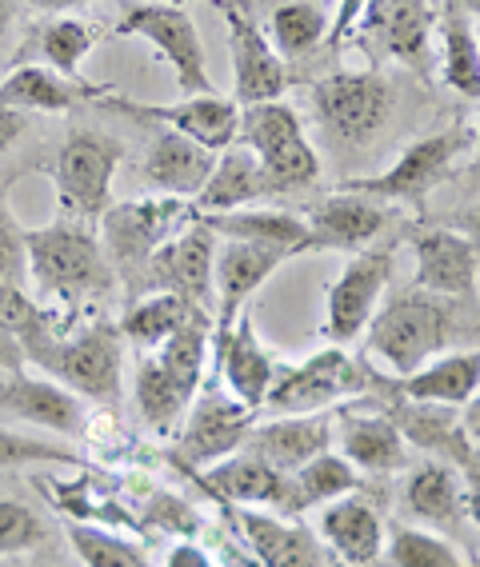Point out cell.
<instances>
[{"label":"cell","mask_w":480,"mask_h":567,"mask_svg":"<svg viewBox=\"0 0 480 567\" xmlns=\"http://www.w3.org/2000/svg\"><path fill=\"white\" fill-rule=\"evenodd\" d=\"M164 4H188V0H164Z\"/></svg>","instance_id":"6f0895ef"},{"label":"cell","mask_w":480,"mask_h":567,"mask_svg":"<svg viewBox=\"0 0 480 567\" xmlns=\"http://www.w3.org/2000/svg\"><path fill=\"white\" fill-rule=\"evenodd\" d=\"M201 484L216 499H225V504H268L276 512H285V516H288V499H293V476L276 472L273 464H265V460L245 452V447L208 467L205 476H201Z\"/></svg>","instance_id":"f1b7e54d"},{"label":"cell","mask_w":480,"mask_h":567,"mask_svg":"<svg viewBox=\"0 0 480 567\" xmlns=\"http://www.w3.org/2000/svg\"><path fill=\"white\" fill-rule=\"evenodd\" d=\"M256 200H265L261 161L241 141H233L225 153H216L213 176L196 193L193 208L196 213H236V208H253Z\"/></svg>","instance_id":"1f68e13d"},{"label":"cell","mask_w":480,"mask_h":567,"mask_svg":"<svg viewBox=\"0 0 480 567\" xmlns=\"http://www.w3.org/2000/svg\"><path fill=\"white\" fill-rule=\"evenodd\" d=\"M333 420H337L340 432V456L357 472H365V476H397L400 467H409V440L400 436L397 420L385 412L377 395L368 400V412L345 400V404H337Z\"/></svg>","instance_id":"ac0fdd59"},{"label":"cell","mask_w":480,"mask_h":567,"mask_svg":"<svg viewBox=\"0 0 480 567\" xmlns=\"http://www.w3.org/2000/svg\"><path fill=\"white\" fill-rule=\"evenodd\" d=\"M469 316L472 305H460L449 296H432L409 284L405 292L389 296V305L368 320L365 352L385 360L397 375H409L420 364H429L432 355H440L445 348L460 344L464 336L477 332V320H469Z\"/></svg>","instance_id":"6da1fadb"},{"label":"cell","mask_w":480,"mask_h":567,"mask_svg":"<svg viewBox=\"0 0 480 567\" xmlns=\"http://www.w3.org/2000/svg\"><path fill=\"white\" fill-rule=\"evenodd\" d=\"M437 17L440 12L432 9V0H372L353 37L368 56H389L429 76Z\"/></svg>","instance_id":"5bb4252c"},{"label":"cell","mask_w":480,"mask_h":567,"mask_svg":"<svg viewBox=\"0 0 480 567\" xmlns=\"http://www.w3.org/2000/svg\"><path fill=\"white\" fill-rule=\"evenodd\" d=\"M24 128H29V116H24V112H17V109H4V104H0V156H4L12 148V144L21 141Z\"/></svg>","instance_id":"c3c4849f"},{"label":"cell","mask_w":480,"mask_h":567,"mask_svg":"<svg viewBox=\"0 0 480 567\" xmlns=\"http://www.w3.org/2000/svg\"><path fill=\"white\" fill-rule=\"evenodd\" d=\"M392 260L389 248H360L353 260L340 268V276L328 284L325 296V340L328 344H353L368 328V320L377 316V305L385 288L392 280Z\"/></svg>","instance_id":"4fadbf2b"},{"label":"cell","mask_w":480,"mask_h":567,"mask_svg":"<svg viewBox=\"0 0 480 567\" xmlns=\"http://www.w3.org/2000/svg\"><path fill=\"white\" fill-rule=\"evenodd\" d=\"M92 109L109 112V116H124L133 124H161L173 128L181 136H193L196 144H205L208 153H225L228 144L236 141V124H241V109L233 96H184L176 104H144L104 92L92 101Z\"/></svg>","instance_id":"7c38bea8"},{"label":"cell","mask_w":480,"mask_h":567,"mask_svg":"<svg viewBox=\"0 0 480 567\" xmlns=\"http://www.w3.org/2000/svg\"><path fill=\"white\" fill-rule=\"evenodd\" d=\"M196 312H208V308H196L188 300L173 292H144L141 300L129 305V312L121 316V336L124 344L141 348V352H156V348L168 340V336L181 332Z\"/></svg>","instance_id":"d6a6232c"},{"label":"cell","mask_w":480,"mask_h":567,"mask_svg":"<svg viewBox=\"0 0 480 567\" xmlns=\"http://www.w3.org/2000/svg\"><path fill=\"white\" fill-rule=\"evenodd\" d=\"M221 236L208 233L205 220L196 216L153 252L144 268V292H173L196 308L213 305V260ZM213 312V308H208Z\"/></svg>","instance_id":"2e32d148"},{"label":"cell","mask_w":480,"mask_h":567,"mask_svg":"<svg viewBox=\"0 0 480 567\" xmlns=\"http://www.w3.org/2000/svg\"><path fill=\"white\" fill-rule=\"evenodd\" d=\"M397 109V92L377 69L328 72L313 84V116L340 148H365Z\"/></svg>","instance_id":"8992f818"},{"label":"cell","mask_w":480,"mask_h":567,"mask_svg":"<svg viewBox=\"0 0 480 567\" xmlns=\"http://www.w3.org/2000/svg\"><path fill=\"white\" fill-rule=\"evenodd\" d=\"M69 544L84 559V567H149L141 544L116 536V532H104V527L69 524Z\"/></svg>","instance_id":"ab89813d"},{"label":"cell","mask_w":480,"mask_h":567,"mask_svg":"<svg viewBox=\"0 0 480 567\" xmlns=\"http://www.w3.org/2000/svg\"><path fill=\"white\" fill-rule=\"evenodd\" d=\"M469 144L472 132L464 124H452V128H440L432 136H425V141L409 144L400 153V161H392L385 173L357 176V181H345L340 188H353V193L385 204H425V196L452 173L457 156L469 153Z\"/></svg>","instance_id":"30bf717a"},{"label":"cell","mask_w":480,"mask_h":567,"mask_svg":"<svg viewBox=\"0 0 480 567\" xmlns=\"http://www.w3.org/2000/svg\"><path fill=\"white\" fill-rule=\"evenodd\" d=\"M400 504L412 519H420L425 527L440 532V536L457 539L469 524L464 512V480H460L452 460L429 456L417 467H409L405 487H400Z\"/></svg>","instance_id":"44dd1931"},{"label":"cell","mask_w":480,"mask_h":567,"mask_svg":"<svg viewBox=\"0 0 480 567\" xmlns=\"http://www.w3.org/2000/svg\"><path fill=\"white\" fill-rule=\"evenodd\" d=\"M360 492V472L337 452H320L308 460L300 472H293V499H288V516H305L308 507L333 504V499Z\"/></svg>","instance_id":"d590c367"},{"label":"cell","mask_w":480,"mask_h":567,"mask_svg":"<svg viewBox=\"0 0 480 567\" xmlns=\"http://www.w3.org/2000/svg\"><path fill=\"white\" fill-rule=\"evenodd\" d=\"M24 268L44 300L81 308L113 296L116 272L92 224L57 220L49 228H24Z\"/></svg>","instance_id":"7a4b0ae2"},{"label":"cell","mask_w":480,"mask_h":567,"mask_svg":"<svg viewBox=\"0 0 480 567\" xmlns=\"http://www.w3.org/2000/svg\"><path fill=\"white\" fill-rule=\"evenodd\" d=\"M133 388H136V408H141V420L153 427V432H161V436H168V432L176 427V420L193 408V395L181 392V384H176L173 375L156 364L153 352H141Z\"/></svg>","instance_id":"8d00e7d4"},{"label":"cell","mask_w":480,"mask_h":567,"mask_svg":"<svg viewBox=\"0 0 480 567\" xmlns=\"http://www.w3.org/2000/svg\"><path fill=\"white\" fill-rule=\"evenodd\" d=\"M113 92L109 84H89V81H69L61 72H52L49 64H21L0 81V104L17 112H72L81 104H92L96 96Z\"/></svg>","instance_id":"f546056e"},{"label":"cell","mask_w":480,"mask_h":567,"mask_svg":"<svg viewBox=\"0 0 480 567\" xmlns=\"http://www.w3.org/2000/svg\"><path fill=\"white\" fill-rule=\"evenodd\" d=\"M445 224L457 228V233L472 244V256H477V268H480V204H472V208H464V213L452 216V220H445Z\"/></svg>","instance_id":"681fc988"},{"label":"cell","mask_w":480,"mask_h":567,"mask_svg":"<svg viewBox=\"0 0 480 567\" xmlns=\"http://www.w3.org/2000/svg\"><path fill=\"white\" fill-rule=\"evenodd\" d=\"M236 141L261 161L265 196H288L300 188H313L320 181V156L305 136L297 109L285 101H265L241 109Z\"/></svg>","instance_id":"277c9868"},{"label":"cell","mask_w":480,"mask_h":567,"mask_svg":"<svg viewBox=\"0 0 480 567\" xmlns=\"http://www.w3.org/2000/svg\"><path fill=\"white\" fill-rule=\"evenodd\" d=\"M328 567H348V564H328Z\"/></svg>","instance_id":"680465c9"},{"label":"cell","mask_w":480,"mask_h":567,"mask_svg":"<svg viewBox=\"0 0 480 567\" xmlns=\"http://www.w3.org/2000/svg\"><path fill=\"white\" fill-rule=\"evenodd\" d=\"M216 153H208L205 144H196L193 136H181L173 128H156L149 156L141 164V181L156 188L161 196L173 200H196V193L205 188L213 176Z\"/></svg>","instance_id":"cb8c5ba5"},{"label":"cell","mask_w":480,"mask_h":567,"mask_svg":"<svg viewBox=\"0 0 480 567\" xmlns=\"http://www.w3.org/2000/svg\"><path fill=\"white\" fill-rule=\"evenodd\" d=\"M440 32V76L452 92L480 101V44H477V24L464 12L440 9L437 17Z\"/></svg>","instance_id":"836d02e7"},{"label":"cell","mask_w":480,"mask_h":567,"mask_svg":"<svg viewBox=\"0 0 480 567\" xmlns=\"http://www.w3.org/2000/svg\"><path fill=\"white\" fill-rule=\"evenodd\" d=\"M477 332H480V316H477Z\"/></svg>","instance_id":"91938a15"},{"label":"cell","mask_w":480,"mask_h":567,"mask_svg":"<svg viewBox=\"0 0 480 567\" xmlns=\"http://www.w3.org/2000/svg\"><path fill=\"white\" fill-rule=\"evenodd\" d=\"M196 220V208L173 196H153V200H124L109 204L96 220L101 228L104 256L113 264L116 284L129 288V305L144 296V268L164 240H173L184 224Z\"/></svg>","instance_id":"3957f363"},{"label":"cell","mask_w":480,"mask_h":567,"mask_svg":"<svg viewBox=\"0 0 480 567\" xmlns=\"http://www.w3.org/2000/svg\"><path fill=\"white\" fill-rule=\"evenodd\" d=\"M24 364H29V360H24L21 340H17V332L0 320V372H21Z\"/></svg>","instance_id":"7dc6e473"},{"label":"cell","mask_w":480,"mask_h":567,"mask_svg":"<svg viewBox=\"0 0 480 567\" xmlns=\"http://www.w3.org/2000/svg\"><path fill=\"white\" fill-rule=\"evenodd\" d=\"M320 536L340 564L377 567L385 556V524H380L377 499L368 492H348L333 499L320 516Z\"/></svg>","instance_id":"d4e9b609"},{"label":"cell","mask_w":480,"mask_h":567,"mask_svg":"<svg viewBox=\"0 0 480 567\" xmlns=\"http://www.w3.org/2000/svg\"><path fill=\"white\" fill-rule=\"evenodd\" d=\"M12 24H17V0H0V44L9 41Z\"/></svg>","instance_id":"f5cc1de1"},{"label":"cell","mask_w":480,"mask_h":567,"mask_svg":"<svg viewBox=\"0 0 480 567\" xmlns=\"http://www.w3.org/2000/svg\"><path fill=\"white\" fill-rule=\"evenodd\" d=\"M0 567H4V564H0Z\"/></svg>","instance_id":"6125c7cd"},{"label":"cell","mask_w":480,"mask_h":567,"mask_svg":"<svg viewBox=\"0 0 480 567\" xmlns=\"http://www.w3.org/2000/svg\"><path fill=\"white\" fill-rule=\"evenodd\" d=\"M228 32V56H233V101L236 109L280 101L288 89V69L276 56L268 32L261 29L253 0H213Z\"/></svg>","instance_id":"8fae6325"},{"label":"cell","mask_w":480,"mask_h":567,"mask_svg":"<svg viewBox=\"0 0 480 567\" xmlns=\"http://www.w3.org/2000/svg\"><path fill=\"white\" fill-rule=\"evenodd\" d=\"M285 264V256L273 248L245 240H221L213 260V292H216V312H213V360L225 348L228 332L241 320L245 305L256 296V288L268 280Z\"/></svg>","instance_id":"e0dca14e"},{"label":"cell","mask_w":480,"mask_h":567,"mask_svg":"<svg viewBox=\"0 0 480 567\" xmlns=\"http://www.w3.org/2000/svg\"><path fill=\"white\" fill-rule=\"evenodd\" d=\"M389 220L392 204L360 196L353 188H337L305 208V224L317 252H360L389 228Z\"/></svg>","instance_id":"ffe728a7"},{"label":"cell","mask_w":480,"mask_h":567,"mask_svg":"<svg viewBox=\"0 0 480 567\" xmlns=\"http://www.w3.org/2000/svg\"><path fill=\"white\" fill-rule=\"evenodd\" d=\"M196 216H201L208 233H216L221 240L261 244V248L280 252L285 260L317 252L305 216L285 213V208H236V213H196Z\"/></svg>","instance_id":"4316f807"},{"label":"cell","mask_w":480,"mask_h":567,"mask_svg":"<svg viewBox=\"0 0 480 567\" xmlns=\"http://www.w3.org/2000/svg\"><path fill=\"white\" fill-rule=\"evenodd\" d=\"M233 519L245 532L261 567H328L325 544L305 524H285V519L261 516L248 507H236Z\"/></svg>","instance_id":"4dcf8cb0"},{"label":"cell","mask_w":480,"mask_h":567,"mask_svg":"<svg viewBox=\"0 0 480 567\" xmlns=\"http://www.w3.org/2000/svg\"><path fill=\"white\" fill-rule=\"evenodd\" d=\"M385 559H389V567H477L437 532H420V527L400 524L385 539Z\"/></svg>","instance_id":"f35d334b"},{"label":"cell","mask_w":480,"mask_h":567,"mask_svg":"<svg viewBox=\"0 0 480 567\" xmlns=\"http://www.w3.org/2000/svg\"><path fill=\"white\" fill-rule=\"evenodd\" d=\"M184 415L188 420H184L176 456H181V464H193V467H213L225 456H233V452H241L248 427L256 424L253 408H245L236 395H228L221 388V380L201 384L193 408Z\"/></svg>","instance_id":"9a60e30c"},{"label":"cell","mask_w":480,"mask_h":567,"mask_svg":"<svg viewBox=\"0 0 480 567\" xmlns=\"http://www.w3.org/2000/svg\"><path fill=\"white\" fill-rule=\"evenodd\" d=\"M44 544V519L17 499H0V559L24 556Z\"/></svg>","instance_id":"60d3db41"},{"label":"cell","mask_w":480,"mask_h":567,"mask_svg":"<svg viewBox=\"0 0 480 567\" xmlns=\"http://www.w3.org/2000/svg\"><path fill=\"white\" fill-rule=\"evenodd\" d=\"M113 37L129 41L141 37L161 52L168 69L176 76V89L188 96H216V84L208 76V56L201 44L193 17L184 12V4H164V0H124L121 21L113 24Z\"/></svg>","instance_id":"52a82bcc"},{"label":"cell","mask_w":480,"mask_h":567,"mask_svg":"<svg viewBox=\"0 0 480 567\" xmlns=\"http://www.w3.org/2000/svg\"><path fill=\"white\" fill-rule=\"evenodd\" d=\"M460 427H464V432H469V436L480 444V395L472 400L469 408H464V420H460Z\"/></svg>","instance_id":"db71d44e"},{"label":"cell","mask_w":480,"mask_h":567,"mask_svg":"<svg viewBox=\"0 0 480 567\" xmlns=\"http://www.w3.org/2000/svg\"><path fill=\"white\" fill-rule=\"evenodd\" d=\"M0 415L24 420V424L49 427L57 436H81L84 404L57 380H37L21 372H0Z\"/></svg>","instance_id":"603a6c76"},{"label":"cell","mask_w":480,"mask_h":567,"mask_svg":"<svg viewBox=\"0 0 480 567\" xmlns=\"http://www.w3.org/2000/svg\"><path fill=\"white\" fill-rule=\"evenodd\" d=\"M37 368L72 395L116 408L124 388V336L113 320H89L76 332H64Z\"/></svg>","instance_id":"5b68a950"},{"label":"cell","mask_w":480,"mask_h":567,"mask_svg":"<svg viewBox=\"0 0 480 567\" xmlns=\"http://www.w3.org/2000/svg\"><path fill=\"white\" fill-rule=\"evenodd\" d=\"M37 12H49V17H69L72 9H84L92 0H29Z\"/></svg>","instance_id":"816d5d0a"},{"label":"cell","mask_w":480,"mask_h":567,"mask_svg":"<svg viewBox=\"0 0 480 567\" xmlns=\"http://www.w3.org/2000/svg\"><path fill=\"white\" fill-rule=\"evenodd\" d=\"M412 256H417V272L412 288H425L432 296H449L460 305H477V256L472 244L449 228V224H429V228H412L409 233Z\"/></svg>","instance_id":"d6986e66"},{"label":"cell","mask_w":480,"mask_h":567,"mask_svg":"<svg viewBox=\"0 0 480 567\" xmlns=\"http://www.w3.org/2000/svg\"><path fill=\"white\" fill-rule=\"evenodd\" d=\"M440 460H452V464H457L460 480H464V512H469L472 527L480 532V444L460 427L457 440L445 447Z\"/></svg>","instance_id":"7bdbcfd3"},{"label":"cell","mask_w":480,"mask_h":567,"mask_svg":"<svg viewBox=\"0 0 480 567\" xmlns=\"http://www.w3.org/2000/svg\"><path fill=\"white\" fill-rule=\"evenodd\" d=\"M29 464L76 467L81 464V456H72V452H64V447H57V444H41V440L0 427V467H29Z\"/></svg>","instance_id":"b9f144b4"},{"label":"cell","mask_w":480,"mask_h":567,"mask_svg":"<svg viewBox=\"0 0 480 567\" xmlns=\"http://www.w3.org/2000/svg\"><path fill=\"white\" fill-rule=\"evenodd\" d=\"M153 516H164V524L173 527V532H176V527H181V532H196V516L181 504V499H173V496H156Z\"/></svg>","instance_id":"bcb514c9"},{"label":"cell","mask_w":480,"mask_h":567,"mask_svg":"<svg viewBox=\"0 0 480 567\" xmlns=\"http://www.w3.org/2000/svg\"><path fill=\"white\" fill-rule=\"evenodd\" d=\"M449 12H464V17H480V0H445Z\"/></svg>","instance_id":"11a10c76"},{"label":"cell","mask_w":480,"mask_h":567,"mask_svg":"<svg viewBox=\"0 0 480 567\" xmlns=\"http://www.w3.org/2000/svg\"><path fill=\"white\" fill-rule=\"evenodd\" d=\"M121 141H113L101 128H76L61 144L57 164H52V184H57V204L64 220L96 224L109 208L113 176L121 168Z\"/></svg>","instance_id":"ba28073f"},{"label":"cell","mask_w":480,"mask_h":567,"mask_svg":"<svg viewBox=\"0 0 480 567\" xmlns=\"http://www.w3.org/2000/svg\"><path fill=\"white\" fill-rule=\"evenodd\" d=\"M392 392L409 404L469 408L480 395V348L432 355L429 364H420L405 380H392Z\"/></svg>","instance_id":"83f0119b"},{"label":"cell","mask_w":480,"mask_h":567,"mask_svg":"<svg viewBox=\"0 0 480 567\" xmlns=\"http://www.w3.org/2000/svg\"><path fill=\"white\" fill-rule=\"evenodd\" d=\"M24 272V228L12 220V213L0 200V280L17 284Z\"/></svg>","instance_id":"ee69618b"},{"label":"cell","mask_w":480,"mask_h":567,"mask_svg":"<svg viewBox=\"0 0 480 567\" xmlns=\"http://www.w3.org/2000/svg\"><path fill=\"white\" fill-rule=\"evenodd\" d=\"M368 392V364L353 360L345 348H325L308 355L305 364L276 368V380L268 388L265 408L273 415H308L337 408L353 395Z\"/></svg>","instance_id":"9c48e42d"},{"label":"cell","mask_w":480,"mask_h":567,"mask_svg":"<svg viewBox=\"0 0 480 567\" xmlns=\"http://www.w3.org/2000/svg\"><path fill=\"white\" fill-rule=\"evenodd\" d=\"M273 49L280 61H305L325 44L328 37V17L317 0H285L273 9Z\"/></svg>","instance_id":"74e56055"},{"label":"cell","mask_w":480,"mask_h":567,"mask_svg":"<svg viewBox=\"0 0 480 567\" xmlns=\"http://www.w3.org/2000/svg\"><path fill=\"white\" fill-rule=\"evenodd\" d=\"M104 37L101 21H84V17H49L44 24H37V52L41 61H49L52 72H61L69 81H81V64Z\"/></svg>","instance_id":"e575fe53"},{"label":"cell","mask_w":480,"mask_h":567,"mask_svg":"<svg viewBox=\"0 0 480 567\" xmlns=\"http://www.w3.org/2000/svg\"><path fill=\"white\" fill-rule=\"evenodd\" d=\"M333 432L337 420L333 412H308V415H273L268 424H253L245 436V452L261 456L265 464H273L276 472H300L308 460H317L320 452L333 447Z\"/></svg>","instance_id":"7402d4cb"},{"label":"cell","mask_w":480,"mask_h":567,"mask_svg":"<svg viewBox=\"0 0 480 567\" xmlns=\"http://www.w3.org/2000/svg\"><path fill=\"white\" fill-rule=\"evenodd\" d=\"M477 44H480V32H477Z\"/></svg>","instance_id":"94428289"},{"label":"cell","mask_w":480,"mask_h":567,"mask_svg":"<svg viewBox=\"0 0 480 567\" xmlns=\"http://www.w3.org/2000/svg\"><path fill=\"white\" fill-rule=\"evenodd\" d=\"M472 141H477V168H480V124H477V136H472Z\"/></svg>","instance_id":"9f6ffc18"},{"label":"cell","mask_w":480,"mask_h":567,"mask_svg":"<svg viewBox=\"0 0 480 567\" xmlns=\"http://www.w3.org/2000/svg\"><path fill=\"white\" fill-rule=\"evenodd\" d=\"M168 567H213V564H208V556L201 551V547L184 544V547H176L173 556H168Z\"/></svg>","instance_id":"f907efd6"},{"label":"cell","mask_w":480,"mask_h":567,"mask_svg":"<svg viewBox=\"0 0 480 567\" xmlns=\"http://www.w3.org/2000/svg\"><path fill=\"white\" fill-rule=\"evenodd\" d=\"M208 380H225L228 395H236V400L245 408H253V412L265 408L268 388H273V380H276V360H273V352L261 344V336H256V324L248 312H241V320L233 324L225 348H221V355L213 360Z\"/></svg>","instance_id":"484cf974"},{"label":"cell","mask_w":480,"mask_h":567,"mask_svg":"<svg viewBox=\"0 0 480 567\" xmlns=\"http://www.w3.org/2000/svg\"><path fill=\"white\" fill-rule=\"evenodd\" d=\"M368 4H372V0H340V9H337V17H333V24H328V37H325L328 56H340L345 41L360 29V21H365Z\"/></svg>","instance_id":"f6af8a7d"}]
</instances>
